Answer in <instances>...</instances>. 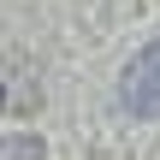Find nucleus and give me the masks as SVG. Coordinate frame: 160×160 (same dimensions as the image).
<instances>
[{"mask_svg":"<svg viewBox=\"0 0 160 160\" xmlns=\"http://www.w3.org/2000/svg\"><path fill=\"white\" fill-rule=\"evenodd\" d=\"M119 101H125L131 119H160V42H148V48L125 65V77H119Z\"/></svg>","mask_w":160,"mask_h":160,"instance_id":"nucleus-1","label":"nucleus"},{"mask_svg":"<svg viewBox=\"0 0 160 160\" xmlns=\"http://www.w3.org/2000/svg\"><path fill=\"white\" fill-rule=\"evenodd\" d=\"M6 160H42V142H30V137H12V142H6Z\"/></svg>","mask_w":160,"mask_h":160,"instance_id":"nucleus-2","label":"nucleus"}]
</instances>
